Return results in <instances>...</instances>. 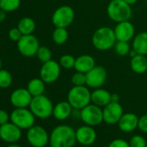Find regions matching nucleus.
<instances>
[{
  "instance_id": "12",
  "label": "nucleus",
  "mask_w": 147,
  "mask_h": 147,
  "mask_svg": "<svg viewBox=\"0 0 147 147\" xmlns=\"http://www.w3.org/2000/svg\"><path fill=\"white\" fill-rule=\"evenodd\" d=\"M87 86L92 88H101L107 81V70L102 66H94L91 70L86 73Z\"/></svg>"
},
{
  "instance_id": "18",
  "label": "nucleus",
  "mask_w": 147,
  "mask_h": 147,
  "mask_svg": "<svg viewBox=\"0 0 147 147\" xmlns=\"http://www.w3.org/2000/svg\"><path fill=\"white\" fill-rule=\"evenodd\" d=\"M139 118L132 113H126L122 115L118 122L119 128L123 132H131L138 126Z\"/></svg>"
},
{
  "instance_id": "40",
  "label": "nucleus",
  "mask_w": 147,
  "mask_h": 147,
  "mask_svg": "<svg viewBox=\"0 0 147 147\" xmlns=\"http://www.w3.org/2000/svg\"><path fill=\"white\" fill-rule=\"evenodd\" d=\"M125 1L128 4V5H135L138 0H125Z\"/></svg>"
},
{
  "instance_id": "26",
  "label": "nucleus",
  "mask_w": 147,
  "mask_h": 147,
  "mask_svg": "<svg viewBox=\"0 0 147 147\" xmlns=\"http://www.w3.org/2000/svg\"><path fill=\"white\" fill-rule=\"evenodd\" d=\"M52 39L57 45L64 44L68 39V32L66 28L55 27L52 34Z\"/></svg>"
},
{
  "instance_id": "38",
  "label": "nucleus",
  "mask_w": 147,
  "mask_h": 147,
  "mask_svg": "<svg viewBox=\"0 0 147 147\" xmlns=\"http://www.w3.org/2000/svg\"><path fill=\"white\" fill-rule=\"evenodd\" d=\"M6 13L7 12H5L3 10L0 9V24L3 23L6 19Z\"/></svg>"
},
{
  "instance_id": "45",
  "label": "nucleus",
  "mask_w": 147,
  "mask_h": 147,
  "mask_svg": "<svg viewBox=\"0 0 147 147\" xmlns=\"http://www.w3.org/2000/svg\"><path fill=\"white\" fill-rule=\"evenodd\" d=\"M146 147H147V145H146Z\"/></svg>"
},
{
  "instance_id": "15",
  "label": "nucleus",
  "mask_w": 147,
  "mask_h": 147,
  "mask_svg": "<svg viewBox=\"0 0 147 147\" xmlns=\"http://www.w3.org/2000/svg\"><path fill=\"white\" fill-rule=\"evenodd\" d=\"M32 98L33 96L27 88H20L11 93L10 100L15 108H26L30 107Z\"/></svg>"
},
{
  "instance_id": "14",
  "label": "nucleus",
  "mask_w": 147,
  "mask_h": 147,
  "mask_svg": "<svg viewBox=\"0 0 147 147\" xmlns=\"http://www.w3.org/2000/svg\"><path fill=\"white\" fill-rule=\"evenodd\" d=\"M103 110V121L108 125H115L118 124L120 118L124 114L123 107L119 102L111 101L106 107H104Z\"/></svg>"
},
{
  "instance_id": "1",
  "label": "nucleus",
  "mask_w": 147,
  "mask_h": 147,
  "mask_svg": "<svg viewBox=\"0 0 147 147\" xmlns=\"http://www.w3.org/2000/svg\"><path fill=\"white\" fill-rule=\"evenodd\" d=\"M77 142L76 131L67 125L55 126L49 135L50 147H73Z\"/></svg>"
},
{
  "instance_id": "21",
  "label": "nucleus",
  "mask_w": 147,
  "mask_h": 147,
  "mask_svg": "<svg viewBox=\"0 0 147 147\" xmlns=\"http://www.w3.org/2000/svg\"><path fill=\"white\" fill-rule=\"evenodd\" d=\"M95 66V60L90 55H82L76 60L75 68L78 72L88 73Z\"/></svg>"
},
{
  "instance_id": "3",
  "label": "nucleus",
  "mask_w": 147,
  "mask_h": 147,
  "mask_svg": "<svg viewBox=\"0 0 147 147\" xmlns=\"http://www.w3.org/2000/svg\"><path fill=\"white\" fill-rule=\"evenodd\" d=\"M107 12L109 18L116 23L129 21L132 15L131 5L125 0H112L107 5Z\"/></svg>"
},
{
  "instance_id": "4",
  "label": "nucleus",
  "mask_w": 147,
  "mask_h": 147,
  "mask_svg": "<svg viewBox=\"0 0 147 147\" xmlns=\"http://www.w3.org/2000/svg\"><path fill=\"white\" fill-rule=\"evenodd\" d=\"M67 101L74 109L82 110L91 103V92L86 86H74L67 94Z\"/></svg>"
},
{
  "instance_id": "42",
  "label": "nucleus",
  "mask_w": 147,
  "mask_h": 147,
  "mask_svg": "<svg viewBox=\"0 0 147 147\" xmlns=\"http://www.w3.org/2000/svg\"><path fill=\"white\" fill-rule=\"evenodd\" d=\"M2 69V60H1V58H0V70Z\"/></svg>"
},
{
  "instance_id": "37",
  "label": "nucleus",
  "mask_w": 147,
  "mask_h": 147,
  "mask_svg": "<svg viewBox=\"0 0 147 147\" xmlns=\"http://www.w3.org/2000/svg\"><path fill=\"white\" fill-rule=\"evenodd\" d=\"M10 121H11V114L4 109H0V125H5Z\"/></svg>"
},
{
  "instance_id": "17",
  "label": "nucleus",
  "mask_w": 147,
  "mask_h": 147,
  "mask_svg": "<svg viewBox=\"0 0 147 147\" xmlns=\"http://www.w3.org/2000/svg\"><path fill=\"white\" fill-rule=\"evenodd\" d=\"M76 135L77 142L82 145H92L97 138L96 131L88 125L80 126L76 131Z\"/></svg>"
},
{
  "instance_id": "31",
  "label": "nucleus",
  "mask_w": 147,
  "mask_h": 147,
  "mask_svg": "<svg viewBox=\"0 0 147 147\" xmlns=\"http://www.w3.org/2000/svg\"><path fill=\"white\" fill-rule=\"evenodd\" d=\"M114 50L119 55L125 56V55H129L131 48H130V45H129L128 42L117 41L115 45H114Z\"/></svg>"
},
{
  "instance_id": "23",
  "label": "nucleus",
  "mask_w": 147,
  "mask_h": 147,
  "mask_svg": "<svg viewBox=\"0 0 147 147\" xmlns=\"http://www.w3.org/2000/svg\"><path fill=\"white\" fill-rule=\"evenodd\" d=\"M132 49H134L137 54L147 55V32H141L133 37Z\"/></svg>"
},
{
  "instance_id": "9",
  "label": "nucleus",
  "mask_w": 147,
  "mask_h": 147,
  "mask_svg": "<svg viewBox=\"0 0 147 147\" xmlns=\"http://www.w3.org/2000/svg\"><path fill=\"white\" fill-rule=\"evenodd\" d=\"M80 118L85 125L94 127L103 122V110L94 104H89L81 110Z\"/></svg>"
},
{
  "instance_id": "24",
  "label": "nucleus",
  "mask_w": 147,
  "mask_h": 147,
  "mask_svg": "<svg viewBox=\"0 0 147 147\" xmlns=\"http://www.w3.org/2000/svg\"><path fill=\"white\" fill-rule=\"evenodd\" d=\"M45 84L41 78H33L28 82L27 89L33 97L42 95L45 91Z\"/></svg>"
},
{
  "instance_id": "27",
  "label": "nucleus",
  "mask_w": 147,
  "mask_h": 147,
  "mask_svg": "<svg viewBox=\"0 0 147 147\" xmlns=\"http://www.w3.org/2000/svg\"><path fill=\"white\" fill-rule=\"evenodd\" d=\"M21 0H0V9L5 12H13L19 9Z\"/></svg>"
},
{
  "instance_id": "6",
  "label": "nucleus",
  "mask_w": 147,
  "mask_h": 147,
  "mask_svg": "<svg viewBox=\"0 0 147 147\" xmlns=\"http://www.w3.org/2000/svg\"><path fill=\"white\" fill-rule=\"evenodd\" d=\"M11 122L18 125L22 130L30 129L35 125L36 116L30 111L26 108H15L11 113Z\"/></svg>"
},
{
  "instance_id": "33",
  "label": "nucleus",
  "mask_w": 147,
  "mask_h": 147,
  "mask_svg": "<svg viewBox=\"0 0 147 147\" xmlns=\"http://www.w3.org/2000/svg\"><path fill=\"white\" fill-rule=\"evenodd\" d=\"M129 144L130 147H146L147 142L144 137L140 135H134L131 138Z\"/></svg>"
},
{
  "instance_id": "7",
  "label": "nucleus",
  "mask_w": 147,
  "mask_h": 147,
  "mask_svg": "<svg viewBox=\"0 0 147 147\" xmlns=\"http://www.w3.org/2000/svg\"><path fill=\"white\" fill-rule=\"evenodd\" d=\"M51 20L55 27L67 28L75 20V11L69 5H61L54 11Z\"/></svg>"
},
{
  "instance_id": "5",
  "label": "nucleus",
  "mask_w": 147,
  "mask_h": 147,
  "mask_svg": "<svg viewBox=\"0 0 147 147\" xmlns=\"http://www.w3.org/2000/svg\"><path fill=\"white\" fill-rule=\"evenodd\" d=\"M29 107L36 118L41 119H48L53 115L54 105L52 101L44 94L33 97Z\"/></svg>"
},
{
  "instance_id": "11",
  "label": "nucleus",
  "mask_w": 147,
  "mask_h": 147,
  "mask_svg": "<svg viewBox=\"0 0 147 147\" xmlns=\"http://www.w3.org/2000/svg\"><path fill=\"white\" fill-rule=\"evenodd\" d=\"M61 67L60 63L54 60L42 63L40 69V78L46 84L54 83L61 75Z\"/></svg>"
},
{
  "instance_id": "2",
  "label": "nucleus",
  "mask_w": 147,
  "mask_h": 147,
  "mask_svg": "<svg viewBox=\"0 0 147 147\" xmlns=\"http://www.w3.org/2000/svg\"><path fill=\"white\" fill-rule=\"evenodd\" d=\"M116 42L117 39L114 30L107 26H103L97 29L92 36L94 47L100 51H105L112 49L114 47Z\"/></svg>"
},
{
  "instance_id": "43",
  "label": "nucleus",
  "mask_w": 147,
  "mask_h": 147,
  "mask_svg": "<svg viewBox=\"0 0 147 147\" xmlns=\"http://www.w3.org/2000/svg\"><path fill=\"white\" fill-rule=\"evenodd\" d=\"M82 147H92V145H82Z\"/></svg>"
},
{
  "instance_id": "10",
  "label": "nucleus",
  "mask_w": 147,
  "mask_h": 147,
  "mask_svg": "<svg viewBox=\"0 0 147 147\" xmlns=\"http://www.w3.org/2000/svg\"><path fill=\"white\" fill-rule=\"evenodd\" d=\"M29 144L33 147H42L49 142V135L46 129L41 125H33L27 131L26 134Z\"/></svg>"
},
{
  "instance_id": "22",
  "label": "nucleus",
  "mask_w": 147,
  "mask_h": 147,
  "mask_svg": "<svg viewBox=\"0 0 147 147\" xmlns=\"http://www.w3.org/2000/svg\"><path fill=\"white\" fill-rule=\"evenodd\" d=\"M131 70L136 73L138 74V75H141V74H144L147 71V57L146 55H136L135 56L131 58Z\"/></svg>"
},
{
  "instance_id": "25",
  "label": "nucleus",
  "mask_w": 147,
  "mask_h": 147,
  "mask_svg": "<svg viewBox=\"0 0 147 147\" xmlns=\"http://www.w3.org/2000/svg\"><path fill=\"white\" fill-rule=\"evenodd\" d=\"M18 28L23 35H30L33 34L36 30V22L33 18L25 17L19 20Z\"/></svg>"
},
{
  "instance_id": "19",
  "label": "nucleus",
  "mask_w": 147,
  "mask_h": 147,
  "mask_svg": "<svg viewBox=\"0 0 147 147\" xmlns=\"http://www.w3.org/2000/svg\"><path fill=\"white\" fill-rule=\"evenodd\" d=\"M112 94L103 88H96L91 93V102L100 107H104L111 102Z\"/></svg>"
},
{
  "instance_id": "34",
  "label": "nucleus",
  "mask_w": 147,
  "mask_h": 147,
  "mask_svg": "<svg viewBox=\"0 0 147 147\" xmlns=\"http://www.w3.org/2000/svg\"><path fill=\"white\" fill-rule=\"evenodd\" d=\"M22 36H23V34L21 33V31L19 30V29L17 27V28H12V29H11L10 30H9V32H8V36H9V38L11 40V41H13V42H18L19 40H20V38L22 37Z\"/></svg>"
},
{
  "instance_id": "44",
  "label": "nucleus",
  "mask_w": 147,
  "mask_h": 147,
  "mask_svg": "<svg viewBox=\"0 0 147 147\" xmlns=\"http://www.w3.org/2000/svg\"><path fill=\"white\" fill-rule=\"evenodd\" d=\"M42 147H45V146H42Z\"/></svg>"
},
{
  "instance_id": "39",
  "label": "nucleus",
  "mask_w": 147,
  "mask_h": 147,
  "mask_svg": "<svg viewBox=\"0 0 147 147\" xmlns=\"http://www.w3.org/2000/svg\"><path fill=\"white\" fill-rule=\"evenodd\" d=\"M119 94H112L111 101H113V102H119Z\"/></svg>"
},
{
  "instance_id": "16",
  "label": "nucleus",
  "mask_w": 147,
  "mask_h": 147,
  "mask_svg": "<svg viewBox=\"0 0 147 147\" xmlns=\"http://www.w3.org/2000/svg\"><path fill=\"white\" fill-rule=\"evenodd\" d=\"M114 34L117 41L129 42L135 36V29L133 24L129 21L117 23L114 28Z\"/></svg>"
},
{
  "instance_id": "8",
  "label": "nucleus",
  "mask_w": 147,
  "mask_h": 147,
  "mask_svg": "<svg viewBox=\"0 0 147 147\" xmlns=\"http://www.w3.org/2000/svg\"><path fill=\"white\" fill-rule=\"evenodd\" d=\"M18 52L25 57H33L36 55L37 50L40 47L39 41L36 36L23 35L20 40L17 42Z\"/></svg>"
},
{
  "instance_id": "29",
  "label": "nucleus",
  "mask_w": 147,
  "mask_h": 147,
  "mask_svg": "<svg viewBox=\"0 0 147 147\" xmlns=\"http://www.w3.org/2000/svg\"><path fill=\"white\" fill-rule=\"evenodd\" d=\"M36 55L37 59L41 62H42V63L47 62V61L52 60L51 50L48 47H46V46H40Z\"/></svg>"
},
{
  "instance_id": "41",
  "label": "nucleus",
  "mask_w": 147,
  "mask_h": 147,
  "mask_svg": "<svg viewBox=\"0 0 147 147\" xmlns=\"http://www.w3.org/2000/svg\"><path fill=\"white\" fill-rule=\"evenodd\" d=\"M7 147H22V146L19 145V144H11L8 145Z\"/></svg>"
},
{
  "instance_id": "36",
  "label": "nucleus",
  "mask_w": 147,
  "mask_h": 147,
  "mask_svg": "<svg viewBox=\"0 0 147 147\" xmlns=\"http://www.w3.org/2000/svg\"><path fill=\"white\" fill-rule=\"evenodd\" d=\"M138 128L141 131H143V132H144V133H147V113L142 115V116L139 118Z\"/></svg>"
},
{
  "instance_id": "35",
  "label": "nucleus",
  "mask_w": 147,
  "mask_h": 147,
  "mask_svg": "<svg viewBox=\"0 0 147 147\" xmlns=\"http://www.w3.org/2000/svg\"><path fill=\"white\" fill-rule=\"evenodd\" d=\"M108 147H130V144L125 139L116 138L108 144Z\"/></svg>"
},
{
  "instance_id": "20",
  "label": "nucleus",
  "mask_w": 147,
  "mask_h": 147,
  "mask_svg": "<svg viewBox=\"0 0 147 147\" xmlns=\"http://www.w3.org/2000/svg\"><path fill=\"white\" fill-rule=\"evenodd\" d=\"M73 107L69 104V102L67 101H61L57 103L55 106H54L53 109V116L57 120H65L68 119L72 113H73Z\"/></svg>"
},
{
  "instance_id": "32",
  "label": "nucleus",
  "mask_w": 147,
  "mask_h": 147,
  "mask_svg": "<svg viewBox=\"0 0 147 147\" xmlns=\"http://www.w3.org/2000/svg\"><path fill=\"white\" fill-rule=\"evenodd\" d=\"M71 82L74 86H86L87 85L86 74L76 71V73L73 75L71 78Z\"/></svg>"
},
{
  "instance_id": "30",
  "label": "nucleus",
  "mask_w": 147,
  "mask_h": 147,
  "mask_svg": "<svg viewBox=\"0 0 147 147\" xmlns=\"http://www.w3.org/2000/svg\"><path fill=\"white\" fill-rule=\"evenodd\" d=\"M76 60V58H75L71 55H63L61 56V58L59 60V63L61 67H63L65 69H69V68L75 67Z\"/></svg>"
},
{
  "instance_id": "13",
  "label": "nucleus",
  "mask_w": 147,
  "mask_h": 147,
  "mask_svg": "<svg viewBox=\"0 0 147 147\" xmlns=\"http://www.w3.org/2000/svg\"><path fill=\"white\" fill-rule=\"evenodd\" d=\"M22 138V129L12 122L0 125V138L9 144H16Z\"/></svg>"
},
{
  "instance_id": "28",
  "label": "nucleus",
  "mask_w": 147,
  "mask_h": 147,
  "mask_svg": "<svg viewBox=\"0 0 147 147\" xmlns=\"http://www.w3.org/2000/svg\"><path fill=\"white\" fill-rule=\"evenodd\" d=\"M12 76L11 74L6 69L0 70V88H8L12 84Z\"/></svg>"
}]
</instances>
